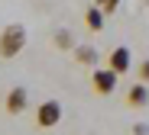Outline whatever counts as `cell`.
Returning <instances> with one entry per match:
<instances>
[{
	"mask_svg": "<svg viewBox=\"0 0 149 135\" xmlns=\"http://www.w3.org/2000/svg\"><path fill=\"white\" fill-rule=\"evenodd\" d=\"M74 61L84 68H97V48L94 45H74Z\"/></svg>",
	"mask_w": 149,
	"mask_h": 135,
	"instance_id": "52a82bcc",
	"label": "cell"
},
{
	"mask_svg": "<svg viewBox=\"0 0 149 135\" xmlns=\"http://www.w3.org/2000/svg\"><path fill=\"white\" fill-rule=\"evenodd\" d=\"M136 74H139V80H143V84H149V58L136 64Z\"/></svg>",
	"mask_w": 149,
	"mask_h": 135,
	"instance_id": "30bf717a",
	"label": "cell"
},
{
	"mask_svg": "<svg viewBox=\"0 0 149 135\" xmlns=\"http://www.w3.org/2000/svg\"><path fill=\"white\" fill-rule=\"evenodd\" d=\"M26 106H29V93L23 90V87H13V90L7 93V100H3V110H7L10 116L26 113Z\"/></svg>",
	"mask_w": 149,
	"mask_h": 135,
	"instance_id": "5b68a950",
	"label": "cell"
},
{
	"mask_svg": "<svg viewBox=\"0 0 149 135\" xmlns=\"http://www.w3.org/2000/svg\"><path fill=\"white\" fill-rule=\"evenodd\" d=\"M52 42H55V48H62V51H74V36H71L68 29H55Z\"/></svg>",
	"mask_w": 149,
	"mask_h": 135,
	"instance_id": "9c48e42d",
	"label": "cell"
},
{
	"mask_svg": "<svg viewBox=\"0 0 149 135\" xmlns=\"http://www.w3.org/2000/svg\"><path fill=\"white\" fill-rule=\"evenodd\" d=\"M62 122V103L58 100H42L36 106V125L39 129H55Z\"/></svg>",
	"mask_w": 149,
	"mask_h": 135,
	"instance_id": "3957f363",
	"label": "cell"
},
{
	"mask_svg": "<svg viewBox=\"0 0 149 135\" xmlns=\"http://www.w3.org/2000/svg\"><path fill=\"white\" fill-rule=\"evenodd\" d=\"M94 3H97V7H101L104 13H113V10L120 7V0H94Z\"/></svg>",
	"mask_w": 149,
	"mask_h": 135,
	"instance_id": "8fae6325",
	"label": "cell"
},
{
	"mask_svg": "<svg viewBox=\"0 0 149 135\" xmlns=\"http://www.w3.org/2000/svg\"><path fill=\"white\" fill-rule=\"evenodd\" d=\"M117 84H120V74H117L113 68H94V71H91V87H94L97 97L117 93Z\"/></svg>",
	"mask_w": 149,
	"mask_h": 135,
	"instance_id": "7a4b0ae2",
	"label": "cell"
},
{
	"mask_svg": "<svg viewBox=\"0 0 149 135\" xmlns=\"http://www.w3.org/2000/svg\"><path fill=\"white\" fill-rule=\"evenodd\" d=\"M107 68H113L117 74L133 71V55H130V48H127V45H117L110 55H107Z\"/></svg>",
	"mask_w": 149,
	"mask_h": 135,
	"instance_id": "277c9868",
	"label": "cell"
},
{
	"mask_svg": "<svg viewBox=\"0 0 149 135\" xmlns=\"http://www.w3.org/2000/svg\"><path fill=\"white\" fill-rule=\"evenodd\" d=\"M104 16H107V13L94 3V7H88V13H84V26H88L91 32H101V29H104Z\"/></svg>",
	"mask_w": 149,
	"mask_h": 135,
	"instance_id": "ba28073f",
	"label": "cell"
},
{
	"mask_svg": "<svg viewBox=\"0 0 149 135\" xmlns=\"http://www.w3.org/2000/svg\"><path fill=\"white\" fill-rule=\"evenodd\" d=\"M23 48H26V29H23L19 23L7 26V29L0 32V58H16Z\"/></svg>",
	"mask_w": 149,
	"mask_h": 135,
	"instance_id": "6da1fadb",
	"label": "cell"
},
{
	"mask_svg": "<svg viewBox=\"0 0 149 135\" xmlns=\"http://www.w3.org/2000/svg\"><path fill=\"white\" fill-rule=\"evenodd\" d=\"M127 103L133 106V110H143V106H149V84L136 80V84L127 90Z\"/></svg>",
	"mask_w": 149,
	"mask_h": 135,
	"instance_id": "8992f818",
	"label": "cell"
}]
</instances>
